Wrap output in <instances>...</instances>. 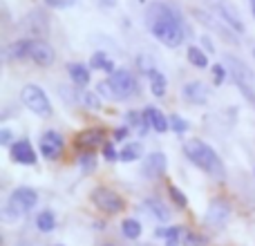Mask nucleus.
Returning <instances> with one entry per match:
<instances>
[{
  "label": "nucleus",
  "instance_id": "6",
  "mask_svg": "<svg viewBox=\"0 0 255 246\" xmlns=\"http://www.w3.org/2000/svg\"><path fill=\"white\" fill-rule=\"evenodd\" d=\"M90 199L92 204L99 208L101 213H108V215H117L126 208V199L121 197L117 190L108 188V186H97V188L90 193Z\"/></svg>",
  "mask_w": 255,
  "mask_h": 246
},
{
  "label": "nucleus",
  "instance_id": "2",
  "mask_svg": "<svg viewBox=\"0 0 255 246\" xmlns=\"http://www.w3.org/2000/svg\"><path fill=\"white\" fill-rule=\"evenodd\" d=\"M184 154L188 157V161L193 166H197L199 170H204L208 177L217 181L226 179V166L220 159V154L202 139H188L184 141Z\"/></svg>",
  "mask_w": 255,
  "mask_h": 246
},
{
  "label": "nucleus",
  "instance_id": "1",
  "mask_svg": "<svg viewBox=\"0 0 255 246\" xmlns=\"http://www.w3.org/2000/svg\"><path fill=\"white\" fill-rule=\"evenodd\" d=\"M143 22L145 29L152 34V38L170 49H177L179 45H184V40L190 36V29L186 27L181 13L172 4L161 2V0H154L145 7Z\"/></svg>",
  "mask_w": 255,
  "mask_h": 246
},
{
  "label": "nucleus",
  "instance_id": "19",
  "mask_svg": "<svg viewBox=\"0 0 255 246\" xmlns=\"http://www.w3.org/2000/svg\"><path fill=\"white\" fill-rule=\"evenodd\" d=\"M143 115H145V119L150 121V127H152L154 132L163 134V132L170 130V119H168V117L163 115V112L159 110V108H154V106H145V108H143Z\"/></svg>",
  "mask_w": 255,
  "mask_h": 246
},
{
  "label": "nucleus",
  "instance_id": "22",
  "mask_svg": "<svg viewBox=\"0 0 255 246\" xmlns=\"http://www.w3.org/2000/svg\"><path fill=\"white\" fill-rule=\"evenodd\" d=\"M143 208H145V211H150V215H152L154 220H159L161 224L170 222V217H172L170 208H168L166 204H163L161 199H157V197H148V199H145V202H143Z\"/></svg>",
  "mask_w": 255,
  "mask_h": 246
},
{
  "label": "nucleus",
  "instance_id": "47",
  "mask_svg": "<svg viewBox=\"0 0 255 246\" xmlns=\"http://www.w3.org/2000/svg\"><path fill=\"white\" fill-rule=\"evenodd\" d=\"M253 175H255V168H253Z\"/></svg>",
  "mask_w": 255,
  "mask_h": 246
},
{
  "label": "nucleus",
  "instance_id": "12",
  "mask_svg": "<svg viewBox=\"0 0 255 246\" xmlns=\"http://www.w3.org/2000/svg\"><path fill=\"white\" fill-rule=\"evenodd\" d=\"M213 11H215V16L220 18L226 27H231L235 34H244V31H247V27H244L240 13L235 11L229 2H222V0H220V2H215V4H213Z\"/></svg>",
  "mask_w": 255,
  "mask_h": 246
},
{
  "label": "nucleus",
  "instance_id": "34",
  "mask_svg": "<svg viewBox=\"0 0 255 246\" xmlns=\"http://www.w3.org/2000/svg\"><path fill=\"white\" fill-rule=\"evenodd\" d=\"M168 119H170V130L175 132V134H186V132L190 130V123L186 121L184 117H179V115H170Z\"/></svg>",
  "mask_w": 255,
  "mask_h": 246
},
{
  "label": "nucleus",
  "instance_id": "23",
  "mask_svg": "<svg viewBox=\"0 0 255 246\" xmlns=\"http://www.w3.org/2000/svg\"><path fill=\"white\" fill-rule=\"evenodd\" d=\"M88 65H90V70H97V72H106L108 76L112 74V72L117 70V65H115V61H112L110 56H108L106 52H94L92 56H90V61H88Z\"/></svg>",
  "mask_w": 255,
  "mask_h": 246
},
{
  "label": "nucleus",
  "instance_id": "4",
  "mask_svg": "<svg viewBox=\"0 0 255 246\" xmlns=\"http://www.w3.org/2000/svg\"><path fill=\"white\" fill-rule=\"evenodd\" d=\"M38 204V193L31 186H18L11 195H9L7 204L2 208V220L4 222H13L18 217H22L25 213L34 211Z\"/></svg>",
  "mask_w": 255,
  "mask_h": 246
},
{
  "label": "nucleus",
  "instance_id": "21",
  "mask_svg": "<svg viewBox=\"0 0 255 246\" xmlns=\"http://www.w3.org/2000/svg\"><path fill=\"white\" fill-rule=\"evenodd\" d=\"M74 101H79V106H83L85 110H90V112H99V110L103 108L99 92H92V90H85V88H79V90H76Z\"/></svg>",
  "mask_w": 255,
  "mask_h": 246
},
{
  "label": "nucleus",
  "instance_id": "31",
  "mask_svg": "<svg viewBox=\"0 0 255 246\" xmlns=\"http://www.w3.org/2000/svg\"><path fill=\"white\" fill-rule=\"evenodd\" d=\"M233 83H235V88L240 90V94L251 103L255 110V83H249V81H233Z\"/></svg>",
  "mask_w": 255,
  "mask_h": 246
},
{
  "label": "nucleus",
  "instance_id": "10",
  "mask_svg": "<svg viewBox=\"0 0 255 246\" xmlns=\"http://www.w3.org/2000/svg\"><path fill=\"white\" fill-rule=\"evenodd\" d=\"M9 157H11V161L18 163V166H36V161H38V154H36L29 139L13 141L11 148H9Z\"/></svg>",
  "mask_w": 255,
  "mask_h": 246
},
{
  "label": "nucleus",
  "instance_id": "13",
  "mask_svg": "<svg viewBox=\"0 0 255 246\" xmlns=\"http://www.w3.org/2000/svg\"><path fill=\"white\" fill-rule=\"evenodd\" d=\"M29 61L36 63L38 67H49L56 61V49L43 38H34V45H31V54Z\"/></svg>",
  "mask_w": 255,
  "mask_h": 246
},
{
  "label": "nucleus",
  "instance_id": "39",
  "mask_svg": "<svg viewBox=\"0 0 255 246\" xmlns=\"http://www.w3.org/2000/svg\"><path fill=\"white\" fill-rule=\"evenodd\" d=\"M74 4H76V0H45V7H49V9H70Z\"/></svg>",
  "mask_w": 255,
  "mask_h": 246
},
{
  "label": "nucleus",
  "instance_id": "30",
  "mask_svg": "<svg viewBox=\"0 0 255 246\" xmlns=\"http://www.w3.org/2000/svg\"><path fill=\"white\" fill-rule=\"evenodd\" d=\"M136 70H139L141 74L148 79V76L157 70V65H154L152 56H148V54H139V56H136Z\"/></svg>",
  "mask_w": 255,
  "mask_h": 246
},
{
  "label": "nucleus",
  "instance_id": "29",
  "mask_svg": "<svg viewBox=\"0 0 255 246\" xmlns=\"http://www.w3.org/2000/svg\"><path fill=\"white\" fill-rule=\"evenodd\" d=\"M79 168H81L83 175H90V172L97 170V152H94V150H81Z\"/></svg>",
  "mask_w": 255,
  "mask_h": 246
},
{
  "label": "nucleus",
  "instance_id": "11",
  "mask_svg": "<svg viewBox=\"0 0 255 246\" xmlns=\"http://www.w3.org/2000/svg\"><path fill=\"white\" fill-rule=\"evenodd\" d=\"M166 168H168L166 154H163L161 150H154V152H148V154H145L143 168H141V175H143L145 179L154 181V179H159V177H163Z\"/></svg>",
  "mask_w": 255,
  "mask_h": 246
},
{
  "label": "nucleus",
  "instance_id": "44",
  "mask_svg": "<svg viewBox=\"0 0 255 246\" xmlns=\"http://www.w3.org/2000/svg\"><path fill=\"white\" fill-rule=\"evenodd\" d=\"M103 246H117V244H103Z\"/></svg>",
  "mask_w": 255,
  "mask_h": 246
},
{
  "label": "nucleus",
  "instance_id": "16",
  "mask_svg": "<svg viewBox=\"0 0 255 246\" xmlns=\"http://www.w3.org/2000/svg\"><path fill=\"white\" fill-rule=\"evenodd\" d=\"M67 76L76 88H85L92 81V70L88 63H67Z\"/></svg>",
  "mask_w": 255,
  "mask_h": 246
},
{
  "label": "nucleus",
  "instance_id": "36",
  "mask_svg": "<svg viewBox=\"0 0 255 246\" xmlns=\"http://www.w3.org/2000/svg\"><path fill=\"white\" fill-rule=\"evenodd\" d=\"M168 193H170V199H172V202H175L179 208H186V206H188V197H186V195H184V190H181V188H177L175 184H170V186H168Z\"/></svg>",
  "mask_w": 255,
  "mask_h": 246
},
{
  "label": "nucleus",
  "instance_id": "7",
  "mask_svg": "<svg viewBox=\"0 0 255 246\" xmlns=\"http://www.w3.org/2000/svg\"><path fill=\"white\" fill-rule=\"evenodd\" d=\"M38 150H40V154H43V159H47V161H58V159L63 157V152H65V136L58 130L49 127V130H45L43 134H40Z\"/></svg>",
  "mask_w": 255,
  "mask_h": 246
},
{
  "label": "nucleus",
  "instance_id": "17",
  "mask_svg": "<svg viewBox=\"0 0 255 246\" xmlns=\"http://www.w3.org/2000/svg\"><path fill=\"white\" fill-rule=\"evenodd\" d=\"M31 45H34V38H18L4 49V58L7 61H25L31 54Z\"/></svg>",
  "mask_w": 255,
  "mask_h": 246
},
{
  "label": "nucleus",
  "instance_id": "14",
  "mask_svg": "<svg viewBox=\"0 0 255 246\" xmlns=\"http://www.w3.org/2000/svg\"><path fill=\"white\" fill-rule=\"evenodd\" d=\"M181 97L184 101H188L190 106H206L208 97H211V90L206 83L202 81H188V83L181 88Z\"/></svg>",
  "mask_w": 255,
  "mask_h": 246
},
{
  "label": "nucleus",
  "instance_id": "46",
  "mask_svg": "<svg viewBox=\"0 0 255 246\" xmlns=\"http://www.w3.org/2000/svg\"><path fill=\"white\" fill-rule=\"evenodd\" d=\"M18 246H27V244H18Z\"/></svg>",
  "mask_w": 255,
  "mask_h": 246
},
{
  "label": "nucleus",
  "instance_id": "26",
  "mask_svg": "<svg viewBox=\"0 0 255 246\" xmlns=\"http://www.w3.org/2000/svg\"><path fill=\"white\" fill-rule=\"evenodd\" d=\"M148 85H150V92H152V97L157 99H163L168 92V79L166 74H163L161 70H154L152 74L148 76Z\"/></svg>",
  "mask_w": 255,
  "mask_h": 246
},
{
  "label": "nucleus",
  "instance_id": "43",
  "mask_svg": "<svg viewBox=\"0 0 255 246\" xmlns=\"http://www.w3.org/2000/svg\"><path fill=\"white\" fill-rule=\"evenodd\" d=\"M249 7H251V16L255 18V0H249Z\"/></svg>",
  "mask_w": 255,
  "mask_h": 246
},
{
  "label": "nucleus",
  "instance_id": "18",
  "mask_svg": "<svg viewBox=\"0 0 255 246\" xmlns=\"http://www.w3.org/2000/svg\"><path fill=\"white\" fill-rule=\"evenodd\" d=\"M224 65L229 67V74L233 76V81H249V83H255L251 70L247 67V63H242L238 56H226L224 58Z\"/></svg>",
  "mask_w": 255,
  "mask_h": 246
},
{
  "label": "nucleus",
  "instance_id": "8",
  "mask_svg": "<svg viewBox=\"0 0 255 246\" xmlns=\"http://www.w3.org/2000/svg\"><path fill=\"white\" fill-rule=\"evenodd\" d=\"M229 220H231V204L224 197L211 199V204L206 208V215H204V224L213 231H220L229 224Z\"/></svg>",
  "mask_w": 255,
  "mask_h": 246
},
{
  "label": "nucleus",
  "instance_id": "9",
  "mask_svg": "<svg viewBox=\"0 0 255 246\" xmlns=\"http://www.w3.org/2000/svg\"><path fill=\"white\" fill-rule=\"evenodd\" d=\"M193 16H195V20H199L204 27H208V29L217 31L222 40H226V43H233V45H238V43H240L238 34H235V31L231 29V27H226L217 16H211V13L204 11V9H193Z\"/></svg>",
  "mask_w": 255,
  "mask_h": 246
},
{
  "label": "nucleus",
  "instance_id": "45",
  "mask_svg": "<svg viewBox=\"0 0 255 246\" xmlns=\"http://www.w3.org/2000/svg\"><path fill=\"white\" fill-rule=\"evenodd\" d=\"M253 61H255V47H253Z\"/></svg>",
  "mask_w": 255,
  "mask_h": 246
},
{
  "label": "nucleus",
  "instance_id": "27",
  "mask_svg": "<svg viewBox=\"0 0 255 246\" xmlns=\"http://www.w3.org/2000/svg\"><path fill=\"white\" fill-rule=\"evenodd\" d=\"M121 233H124L126 240H139L141 233H143V226H141V222L134 220V217H126V220L121 222Z\"/></svg>",
  "mask_w": 255,
  "mask_h": 246
},
{
  "label": "nucleus",
  "instance_id": "20",
  "mask_svg": "<svg viewBox=\"0 0 255 246\" xmlns=\"http://www.w3.org/2000/svg\"><path fill=\"white\" fill-rule=\"evenodd\" d=\"M126 125H130L132 130L136 132V134L141 136V139H143L145 134H148L150 130H152V127H150V121L145 119V115H143V110H128L126 112Z\"/></svg>",
  "mask_w": 255,
  "mask_h": 246
},
{
  "label": "nucleus",
  "instance_id": "33",
  "mask_svg": "<svg viewBox=\"0 0 255 246\" xmlns=\"http://www.w3.org/2000/svg\"><path fill=\"white\" fill-rule=\"evenodd\" d=\"M181 240H184V229L181 226H168L166 238H163L166 246H179Z\"/></svg>",
  "mask_w": 255,
  "mask_h": 246
},
{
  "label": "nucleus",
  "instance_id": "38",
  "mask_svg": "<svg viewBox=\"0 0 255 246\" xmlns=\"http://www.w3.org/2000/svg\"><path fill=\"white\" fill-rule=\"evenodd\" d=\"M130 134H132V127L124 123V125H119L115 132H112V139H115V143H126Z\"/></svg>",
  "mask_w": 255,
  "mask_h": 246
},
{
  "label": "nucleus",
  "instance_id": "41",
  "mask_svg": "<svg viewBox=\"0 0 255 246\" xmlns=\"http://www.w3.org/2000/svg\"><path fill=\"white\" fill-rule=\"evenodd\" d=\"M199 40H202L204 49H206V52H208V54H215V45H213V40H211V38H208V36H206V34H204V36H202V38H199Z\"/></svg>",
  "mask_w": 255,
  "mask_h": 246
},
{
  "label": "nucleus",
  "instance_id": "5",
  "mask_svg": "<svg viewBox=\"0 0 255 246\" xmlns=\"http://www.w3.org/2000/svg\"><path fill=\"white\" fill-rule=\"evenodd\" d=\"M20 101L27 110L34 112L36 117H43V119L52 117V112H54V106H52V101H49L47 92L36 83H29L20 90Z\"/></svg>",
  "mask_w": 255,
  "mask_h": 246
},
{
  "label": "nucleus",
  "instance_id": "48",
  "mask_svg": "<svg viewBox=\"0 0 255 246\" xmlns=\"http://www.w3.org/2000/svg\"><path fill=\"white\" fill-rule=\"evenodd\" d=\"M56 246H63V244H56Z\"/></svg>",
  "mask_w": 255,
  "mask_h": 246
},
{
  "label": "nucleus",
  "instance_id": "32",
  "mask_svg": "<svg viewBox=\"0 0 255 246\" xmlns=\"http://www.w3.org/2000/svg\"><path fill=\"white\" fill-rule=\"evenodd\" d=\"M208 240L204 238L197 231H184V240H181V246H206Z\"/></svg>",
  "mask_w": 255,
  "mask_h": 246
},
{
  "label": "nucleus",
  "instance_id": "3",
  "mask_svg": "<svg viewBox=\"0 0 255 246\" xmlns=\"http://www.w3.org/2000/svg\"><path fill=\"white\" fill-rule=\"evenodd\" d=\"M99 97L108 99V101H130V99L139 97V81L130 70L117 67L108 79H103L97 85Z\"/></svg>",
  "mask_w": 255,
  "mask_h": 246
},
{
  "label": "nucleus",
  "instance_id": "28",
  "mask_svg": "<svg viewBox=\"0 0 255 246\" xmlns=\"http://www.w3.org/2000/svg\"><path fill=\"white\" fill-rule=\"evenodd\" d=\"M36 229H38L40 233H52V231L56 229V215H54L52 211H40L38 215H36Z\"/></svg>",
  "mask_w": 255,
  "mask_h": 246
},
{
  "label": "nucleus",
  "instance_id": "40",
  "mask_svg": "<svg viewBox=\"0 0 255 246\" xmlns=\"http://www.w3.org/2000/svg\"><path fill=\"white\" fill-rule=\"evenodd\" d=\"M13 132L9 130V127H0V143L2 145H7V148H11V143H13Z\"/></svg>",
  "mask_w": 255,
  "mask_h": 246
},
{
  "label": "nucleus",
  "instance_id": "42",
  "mask_svg": "<svg viewBox=\"0 0 255 246\" xmlns=\"http://www.w3.org/2000/svg\"><path fill=\"white\" fill-rule=\"evenodd\" d=\"M117 2H119V0H99L101 7H117Z\"/></svg>",
  "mask_w": 255,
  "mask_h": 246
},
{
  "label": "nucleus",
  "instance_id": "35",
  "mask_svg": "<svg viewBox=\"0 0 255 246\" xmlns=\"http://www.w3.org/2000/svg\"><path fill=\"white\" fill-rule=\"evenodd\" d=\"M211 74H213V83H215V88H220V85L226 81V74H229V67H226L224 63H215V65L211 67Z\"/></svg>",
  "mask_w": 255,
  "mask_h": 246
},
{
  "label": "nucleus",
  "instance_id": "37",
  "mask_svg": "<svg viewBox=\"0 0 255 246\" xmlns=\"http://www.w3.org/2000/svg\"><path fill=\"white\" fill-rule=\"evenodd\" d=\"M101 154L106 161H119V150H117L115 141H106V143L101 145Z\"/></svg>",
  "mask_w": 255,
  "mask_h": 246
},
{
  "label": "nucleus",
  "instance_id": "24",
  "mask_svg": "<svg viewBox=\"0 0 255 246\" xmlns=\"http://www.w3.org/2000/svg\"><path fill=\"white\" fill-rule=\"evenodd\" d=\"M141 157H143V143L141 141H126L124 148L119 150V161L124 163L139 161Z\"/></svg>",
  "mask_w": 255,
  "mask_h": 246
},
{
  "label": "nucleus",
  "instance_id": "15",
  "mask_svg": "<svg viewBox=\"0 0 255 246\" xmlns=\"http://www.w3.org/2000/svg\"><path fill=\"white\" fill-rule=\"evenodd\" d=\"M106 130L103 127H88V130H83L79 136H76V145H79L81 150H94L99 143H106Z\"/></svg>",
  "mask_w": 255,
  "mask_h": 246
},
{
  "label": "nucleus",
  "instance_id": "25",
  "mask_svg": "<svg viewBox=\"0 0 255 246\" xmlns=\"http://www.w3.org/2000/svg\"><path fill=\"white\" fill-rule=\"evenodd\" d=\"M186 61L193 67H197V70H206V67L211 65V63H208V52L202 49L199 45H188V49H186Z\"/></svg>",
  "mask_w": 255,
  "mask_h": 246
}]
</instances>
